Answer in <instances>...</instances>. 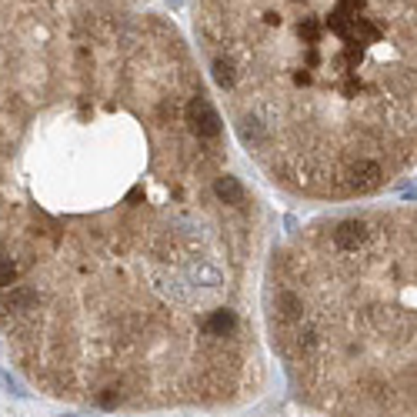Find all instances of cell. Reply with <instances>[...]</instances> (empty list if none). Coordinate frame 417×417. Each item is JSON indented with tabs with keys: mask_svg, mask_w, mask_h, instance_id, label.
I'll return each instance as SVG.
<instances>
[{
	"mask_svg": "<svg viewBox=\"0 0 417 417\" xmlns=\"http://www.w3.org/2000/svg\"><path fill=\"white\" fill-rule=\"evenodd\" d=\"M224 117L151 14L0 3V327L47 394L104 411L257 394L254 207Z\"/></svg>",
	"mask_w": 417,
	"mask_h": 417,
	"instance_id": "6da1fadb",
	"label": "cell"
},
{
	"mask_svg": "<svg viewBox=\"0 0 417 417\" xmlns=\"http://www.w3.org/2000/svg\"><path fill=\"white\" fill-rule=\"evenodd\" d=\"M240 144L287 190L351 201L414 164V0H201Z\"/></svg>",
	"mask_w": 417,
	"mask_h": 417,
	"instance_id": "7a4b0ae2",
	"label": "cell"
},
{
	"mask_svg": "<svg viewBox=\"0 0 417 417\" xmlns=\"http://www.w3.org/2000/svg\"><path fill=\"white\" fill-rule=\"evenodd\" d=\"M277 354L327 417H414V210L327 217L270 264Z\"/></svg>",
	"mask_w": 417,
	"mask_h": 417,
	"instance_id": "3957f363",
	"label": "cell"
},
{
	"mask_svg": "<svg viewBox=\"0 0 417 417\" xmlns=\"http://www.w3.org/2000/svg\"><path fill=\"white\" fill-rule=\"evenodd\" d=\"M0 3H27V7H64V10H127L134 0H0Z\"/></svg>",
	"mask_w": 417,
	"mask_h": 417,
	"instance_id": "277c9868",
	"label": "cell"
}]
</instances>
